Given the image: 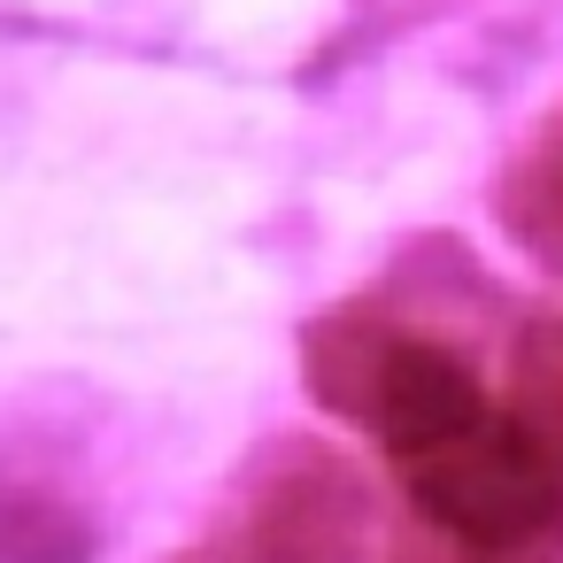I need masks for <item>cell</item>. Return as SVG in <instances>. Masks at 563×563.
<instances>
[{
	"label": "cell",
	"mask_w": 563,
	"mask_h": 563,
	"mask_svg": "<svg viewBox=\"0 0 563 563\" xmlns=\"http://www.w3.org/2000/svg\"><path fill=\"white\" fill-rule=\"evenodd\" d=\"M309 394L401 463H424L494 417L471 355L378 294L340 301L309 324Z\"/></svg>",
	"instance_id": "cell-1"
},
{
	"label": "cell",
	"mask_w": 563,
	"mask_h": 563,
	"mask_svg": "<svg viewBox=\"0 0 563 563\" xmlns=\"http://www.w3.org/2000/svg\"><path fill=\"white\" fill-rule=\"evenodd\" d=\"M525 440H532V455L563 478V309H548V317H532L525 324V340H517V355H509V409H501Z\"/></svg>",
	"instance_id": "cell-3"
},
{
	"label": "cell",
	"mask_w": 563,
	"mask_h": 563,
	"mask_svg": "<svg viewBox=\"0 0 563 563\" xmlns=\"http://www.w3.org/2000/svg\"><path fill=\"white\" fill-rule=\"evenodd\" d=\"M363 555V486L332 448L286 440L224 517L209 548L186 563H355Z\"/></svg>",
	"instance_id": "cell-2"
},
{
	"label": "cell",
	"mask_w": 563,
	"mask_h": 563,
	"mask_svg": "<svg viewBox=\"0 0 563 563\" xmlns=\"http://www.w3.org/2000/svg\"><path fill=\"white\" fill-rule=\"evenodd\" d=\"M494 209H501V224H509L540 263L563 271V109L525 140V155L509 163Z\"/></svg>",
	"instance_id": "cell-4"
}]
</instances>
